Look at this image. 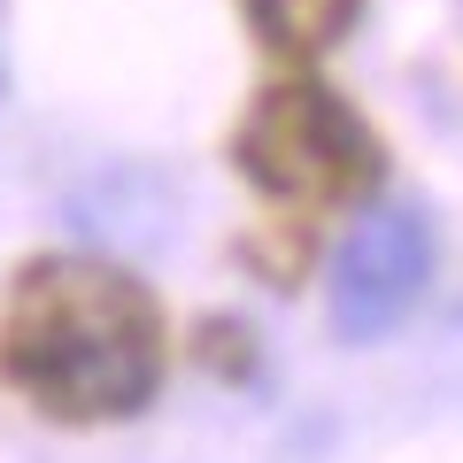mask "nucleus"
Listing matches in <instances>:
<instances>
[{
  "label": "nucleus",
  "mask_w": 463,
  "mask_h": 463,
  "mask_svg": "<svg viewBox=\"0 0 463 463\" xmlns=\"http://www.w3.org/2000/svg\"><path fill=\"white\" fill-rule=\"evenodd\" d=\"M232 170L279 209L325 216V209H364L379 194L386 147L325 78L301 70V78H279L248 100L240 132H232Z\"/></svg>",
  "instance_id": "f03ea898"
},
{
  "label": "nucleus",
  "mask_w": 463,
  "mask_h": 463,
  "mask_svg": "<svg viewBox=\"0 0 463 463\" xmlns=\"http://www.w3.org/2000/svg\"><path fill=\"white\" fill-rule=\"evenodd\" d=\"M240 16H248V32L263 39L279 62L309 70L317 54H332L347 32H355L364 0H240Z\"/></svg>",
  "instance_id": "20e7f679"
},
{
  "label": "nucleus",
  "mask_w": 463,
  "mask_h": 463,
  "mask_svg": "<svg viewBox=\"0 0 463 463\" xmlns=\"http://www.w3.org/2000/svg\"><path fill=\"white\" fill-rule=\"evenodd\" d=\"M194 355L216 371V379H232V386L255 379V332H248V325H232V317H209V325L194 332Z\"/></svg>",
  "instance_id": "39448f33"
},
{
  "label": "nucleus",
  "mask_w": 463,
  "mask_h": 463,
  "mask_svg": "<svg viewBox=\"0 0 463 463\" xmlns=\"http://www.w3.org/2000/svg\"><path fill=\"white\" fill-rule=\"evenodd\" d=\"M432 279V224L425 209H371L364 224L340 240L332 263V332L340 340H386L402 317L417 309Z\"/></svg>",
  "instance_id": "7ed1b4c3"
},
{
  "label": "nucleus",
  "mask_w": 463,
  "mask_h": 463,
  "mask_svg": "<svg viewBox=\"0 0 463 463\" xmlns=\"http://www.w3.org/2000/svg\"><path fill=\"white\" fill-rule=\"evenodd\" d=\"M170 364L163 301L100 255H39L0 309V379L54 425H124Z\"/></svg>",
  "instance_id": "f257e3e1"
}]
</instances>
